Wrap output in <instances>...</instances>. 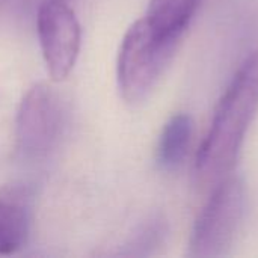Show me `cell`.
<instances>
[{
  "instance_id": "1",
  "label": "cell",
  "mask_w": 258,
  "mask_h": 258,
  "mask_svg": "<svg viewBox=\"0 0 258 258\" xmlns=\"http://www.w3.org/2000/svg\"><path fill=\"white\" fill-rule=\"evenodd\" d=\"M257 112L258 50H255L243 60L221 97L210 130L197 153L195 174L201 184H216L231 174Z\"/></svg>"
},
{
  "instance_id": "4",
  "label": "cell",
  "mask_w": 258,
  "mask_h": 258,
  "mask_svg": "<svg viewBox=\"0 0 258 258\" xmlns=\"http://www.w3.org/2000/svg\"><path fill=\"white\" fill-rule=\"evenodd\" d=\"M38 38L53 80H63L76 65L82 32L67 0H42L36 14Z\"/></svg>"
},
{
  "instance_id": "10",
  "label": "cell",
  "mask_w": 258,
  "mask_h": 258,
  "mask_svg": "<svg viewBox=\"0 0 258 258\" xmlns=\"http://www.w3.org/2000/svg\"><path fill=\"white\" fill-rule=\"evenodd\" d=\"M39 2H42V0H39Z\"/></svg>"
},
{
  "instance_id": "6",
  "label": "cell",
  "mask_w": 258,
  "mask_h": 258,
  "mask_svg": "<svg viewBox=\"0 0 258 258\" xmlns=\"http://www.w3.org/2000/svg\"><path fill=\"white\" fill-rule=\"evenodd\" d=\"M29 236V209L17 187H0V254L20 251Z\"/></svg>"
},
{
  "instance_id": "5",
  "label": "cell",
  "mask_w": 258,
  "mask_h": 258,
  "mask_svg": "<svg viewBox=\"0 0 258 258\" xmlns=\"http://www.w3.org/2000/svg\"><path fill=\"white\" fill-rule=\"evenodd\" d=\"M62 124L60 100L53 88L38 83L24 95L17 115V147L24 157L45 156L57 141Z\"/></svg>"
},
{
  "instance_id": "3",
  "label": "cell",
  "mask_w": 258,
  "mask_h": 258,
  "mask_svg": "<svg viewBox=\"0 0 258 258\" xmlns=\"http://www.w3.org/2000/svg\"><path fill=\"white\" fill-rule=\"evenodd\" d=\"M245 207L246 192L242 178L227 175L218 181L194 224L187 255L194 258L227 255L242 227Z\"/></svg>"
},
{
  "instance_id": "2",
  "label": "cell",
  "mask_w": 258,
  "mask_h": 258,
  "mask_svg": "<svg viewBox=\"0 0 258 258\" xmlns=\"http://www.w3.org/2000/svg\"><path fill=\"white\" fill-rule=\"evenodd\" d=\"M178 41L157 35L145 18L130 26L118 54V85L127 103L139 104L150 97Z\"/></svg>"
},
{
  "instance_id": "7",
  "label": "cell",
  "mask_w": 258,
  "mask_h": 258,
  "mask_svg": "<svg viewBox=\"0 0 258 258\" xmlns=\"http://www.w3.org/2000/svg\"><path fill=\"white\" fill-rule=\"evenodd\" d=\"M192 135L194 121L190 115L177 113L168 119L162 128L156 150V162L162 171L171 172L183 165L190 147Z\"/></svg>"
},
{
  "instance_id": "8",
  "label": "cell",
  "mask_w": 258,
  "mask_h": 258,
  "mask_svg": "<svg viewBox=\"0 0 258 258\" xmlns=\"http://www.w3.org/2000/svg\"><path fill=\"white\" fill-rule=\"evenodd\" d=\"M201 2L203 0H150L144 18L157 35L180 39Z\"/></svg>"
},
{
  "instance_id": "9",
  "label": "cell",
  "mask_w": 258,
  "mask_h": 258,
  "mask_svg": "<svg viewBox=\"0 0 258 258\" xmlns=\"http://www.w3.org/2000/svg\"><path fill=\"white\" fill-rule=\"evenodd\" d=\"M166 237V224L162 219H151L148 221L139 233L133 237L132 243L128 245L130 255H148L153 254L154 249L160 248Z\"/></svg>"
}]
</instances>
